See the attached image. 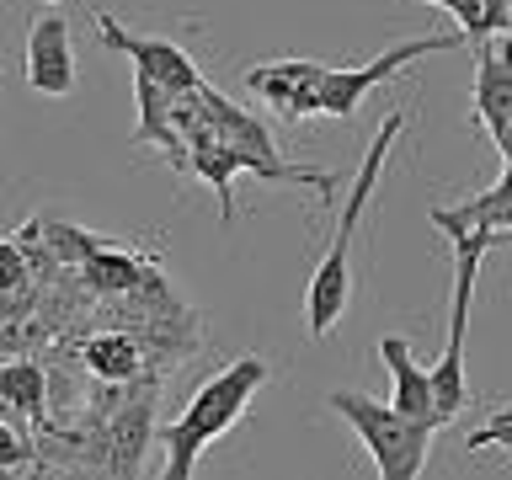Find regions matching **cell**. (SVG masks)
Instances as JSON below:
<instances>
[{"label":"cell","mask_w":512,"mask_h":480,"mask_svg":"<svg viewBox=\"0 0 512 480\" xmlns=\"http://www.w3.org/2000/svg\"><path fill=\"white\" fill-rule=\"evenodd\" d=\"M406 118H411V107L384 112L379 134H374V144H368V155L358 160V176H352V187H347V203H342V219H336V230H331V246L315 262V272H310V288H304V326H310L315 342H326V336L347 320V304H352V240H358V224L368 214V203H374L379 171H384V160H390Z\"/></svg>","instance_id":"obj_1"},{"label":"cell","mask_w":512,"mask_h":480,"mask_svg":"<svg viewBox=\"0 0 512 480\" xmlns=\"http://www.w3.org/2000/svg\"><path fill=\"white\" fill-rule=\"evenodd\" d=\"M432 230L448 235L454 246V288H448V342L443 358L432 363V390H438V411L443 422L470 406V379H464V331H470V299H475V278L486 251L496 246V230H480L459 214V208H432Z\"/></svg>","instance_id":"obj_2"},{"label":"cell","mask_w":512,"mask_h":480,"mask_svg":"<svg viewBox=\"0 0 512 480\" xmlns=\"http://www.w3.org/2000/svg\"><path fill=\"white\" fill-rule=\"evenodd\" d=\"M267 379H272L267 358H235L230 368L208 374L198 384V395L182 406V416L166 427V480H187L198 470V454L246 416V406L256 400V390H262Z\"/></svg>","instance_id":"obj_3"},{"label":"cell","mask_w":512,"mask_h":480,"mask_svg":"<svg viewBox=\"0 0 512 480\" xmlns=\"http://www.w3.org/2000/svg\"><path fill=\"white\" fill-rule=\"evenodd\" d=\"M326 400L363 438L379 480H416L427 470V448H432L427 422H416V416H406L400 406H390V400H374V395H358V390H331Z\"/></svg>","instance_id":"obj_4"},{"label":"cell","mask_w":512,"mask_h":480,"mask_svg":"<svg viewBox=\"0 0 512 480\" xmlns=\"http://www.w3.org/2000/svg\"><path fill=\"white\" fill-rule=\"evenodd\" d=\"M454 48H464V32H438V38H406L395 48H384L379 59L358 64V70H326V118H358L363 96L384 86V80H395L400 70H411L416 59L427 54H454Z\"/></svg>","instance_id":"obj_5"},{"label":"cell","mask_w":512,"mask_h":480,"mask_svg":"<svg viewBox=\"0 0 512 480\" xmlns=\"http://www.w3.org/2000/svg\"><path fill=\"white\" fill-rule=\"evenodd\" d=\"M326 70H331V64H315V59L251 64V70H246V91L272 112V118H283V123L326 118Z\"/></svg>","instance_id":"obj_6"},{"label":"cell","mask_w":512,"mask_h":480,"mask_svg":"<svg viewBox=\"0 0 512 480\" xmlns=\"http://www.w3.org/2000/svg\"><path fill=\"white\" fill-rule=\"evenodd\" d=\"M96 38L134 59L139 75H155L160 86H171V91H198L203 86V70L192 64L187 48H176L171 38H139V32H128V27L112 22L107 11H96Z\"/></svg>","instance_id":"obj_7"},{"label":"cell","mask_w":512,"mask_h":480,"mask_svg":"<svg viewBox=\"0 0 512 480\" xmlns=\"http://www.w3.org/2000/svg\"><path fill=\"white\" fill-rule=\"evenodd\" d=\"M512 118V32H496L475 48V123L496 139Z\"/></svg>","instance_id":"obj_8"},{"label":"cell","mask_w":512,"mask_h":480,"mask_svg":"<svg viewBox=\"0 0 512 480\" xmlns=\"http://www.w3.org/2000/svg\"><path fill=\"white\" fill-rule=\"evenodd\" d=\"M27 86L38 96H70L75 91V54H70V22L38 16L27 27Z\"/></svg>","instance_id":"obj_9"},{"label":"cell","mask_w":512,"mask_h":480,"mask_svg":"<svg viewBox=\"0 0 512 480\" xmlns=\"http://www.w3.org/2000/svg\"><path fill=\"white\" fill-rule=\"evenodd\" d=\"M379 358L384 368H390V406H400L406 416H416V422H427L432 432L448 427L443 411H438V390H432V368L416 363V352L406 336H379Z\"/></svg>","instance_id":"obj_10"},{"label":"cell","mask_w":512,"mask_h":480,"mask_svg":"<svg viewBox=\"0 0 512 480\" xmlns=\"http://www.w3.org/2000/svg\"><path fill=\"white\" fill-rule=\"evenodd\" d=\"M80 272H86V283L96 288V294H123L128 299L134 288L150 283L155 262H150V256H139V251H128L123 240H112V246H102Z\"/></svg>","instance_id":"obj_11"},{"label":"cell","mask_w":512,"mask_h":480,"mask_svg":"<svg viewBox=\"0 0 512 480\" xmlns=\"http://www.w3.org/2000/svg\"><path fill=\"white\" fill-rule=\"evenodd\" d=\"M86 368L102 384H134L139 368H144V347L139 336H123V331H102L86 342Z\"/></svg>","instance_id":"obj_12"},{"label":"cell","mask_w":512,"mask_h":480,"mask_svg":"<svg viewBox=\"0 0 512 480\" xmlns=\"http://www.w3.org/2000/svg\"><path fill=\"white\" fill-rule=\"evenodd\" d=\"M0 400H6L11 416H27V422H43L48 411V374L38 363H22L11 358L6 374H0Z\"/></svg>","instance_id":"obj_13"},{"label":"cell","mask_w":512,"mask_h":480,"mask_svg":"<svg viewBox=\"0 0 512 480\" xmlns=\"http://www.w3.org/2000/svg\"><path fill=\"white\" fill-rule=\"evenodd\" d=\"M150 406H123L118 416H112V443H107V470L112 475H128V470H139V454H144V438H150V416H144Z\"/></svg>","instance_id":"obj_14"},{"label":"cell","mask_w":512,"mask_h":480,"mask_svg":"<svg viewBox=\"0 0 512 480\" xmlns=\"http://www.w3.org/2000/svg\"><path fill=\"white\" fill-rule=\"evenodd\" d=\"M470 224H480V230H512V160H502V176H496V187L475 192V198L454 203Z\"/></svg>","instance_id":"obj_15"},{"label":"cell","mask_w":512,"mask_h":480,"mask_svg":"<svg viewBox=\"0 0 512 480\" xmlns=\"http://www.w3.org/2000/svg\"><path fill=\"white\" fill-rule=\"evenodd\" d=\"M43 246H48V256H54V262H64V267H86L102 246H112V240L80 230V224H70V219H43Z\"/></svg>","instance_id":"obj_16"},{"label":"cell","mask_w":512,"mask_h":480,"mask_svg":"<svg viewBox=\"0 0 512 480\" xmlns=\"http://www.w3.org/2000/svg\"><path fill=\"white\" fill-rule=\"evenodd\" d=\"M422 6H443L470 43L496 38V32H502V16H507V0H422Z\"/></svg>","instance_id":"obj_17"},{"label":"cell","mask_w":512,"mask_h":480,"mask_svg":"<svg viewBox=\"0 0 512 480\" xmlns=\"http://www.w3.org/2000/svg\"><path fill=\"white\" fill-rule=\"evenodd\" d=\"M32 459V443H27V416H11L0 422V475H22Z\"/></svg>","instance_id":"obj_18"},{"label":"cell","mask_w":512,"mask_h":480,"mask_svg":"<svg viewBox=\"0 0 512 480\" xmlns=\"http://www.w3.org/2000/svg\"><path fill=\"white\" fill-rule=\"evenodd\" d=\"M464 443H470V448H507V454H512V406L486 416V422H480Z\"/></svg>","instance_id":"obj_19"},{"label":"cell","mask_w":512,"mask_h":480,"mask_svg":"<svg viewBox=\"0 0 512 480\" xmlns=\"http://www.w3.org/2000/svg\"><path fill=\"white\" fill-rule=\"evenodd\" d=\"M491 144H496V155H502V160H512V118H507V128H502Z\"/></svg>","instance_id":"obj_20"},{"label":"cell","mask_w":512,"mask_h":480,"mask_svg":"<svg viewBox=\"0 0 512 480\" xmlns=\"http://www.w3.org/2000/svg\"><path fill=\"white\" fill-rule=\"evenodd\" d=\"M496 246H512V230H496Z\"/></svg>","instance_id":"obj_21"},{"label":"cell","mask_w":512,"mask_h":480,"mask_svg":"<svg viewBox=\"0 0 512 480\" xmlns=\"http://www.w3.org/2000/svg\"><path fill=\"white\" fill-rule=\"evenodd\" d=\"M502 32H512V0H507V16H502Z\"/></svg>","instance_id":"obj_22"},{"label":"cell","mask_w":512,"mask_h":480,"mask_svg":"<svg viewBox=\"0 0 512 480\" xmlns=\"http://www.w3.org/2000/svg\"><path fill=\"white\" fill-rule=\"evenodd\" d=\"M43 6H59V0H43Z\"/></svg>","instance_id":"obj_23"}]
</instances>
